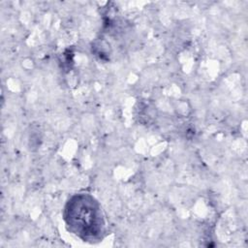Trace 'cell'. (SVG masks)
<instances>
[{
  "label": "cell",
  "mask_w": 248,
  "mask_h": 248,
  "mask_svg": "<svg viewBox=\"0 0 248 248\" xmlns=\"http://www.w3.org/2000/svg\"><path fill=\"white\" fill-rule=\"evenodd\" d=\"M66 210L68 224L77 234H84L85 237H88L102 231L103 218L100 208L91 197L75 198Z\"/></svg>",
  "instance_id": "1"
}]
</instances>
